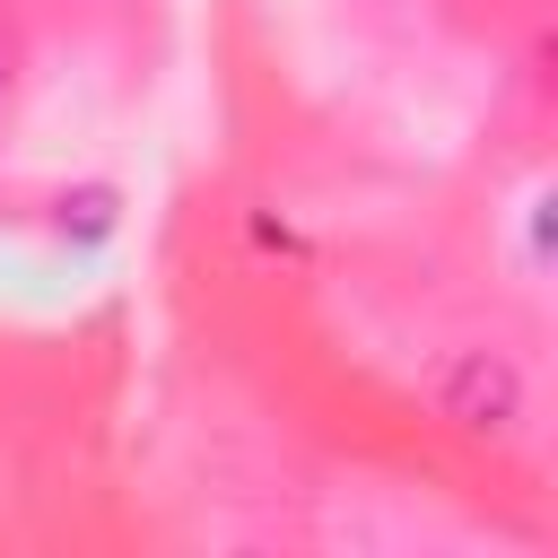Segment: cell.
Listing matches in <instances>:
<instances>
[{"instance_id": "cell-1", "label": "cell", "mask_w": 558, "mask_h": 558, "mask_svg": "<svg viewBox=\"0 0 558 558\" xmlns=\"http://www.w3.org/2000/svg\"><path fill=\"white\" fill-rule=\"evenodd\" d=\"M427 410L453 427V436H480V445H514L532 427V375L488 349V340H453L436 366H427Z\"/></svg>"}, {"instance_id": "cell-2", "label": "cell", "mask_w": 558, "mask_h": 558, "mask_svg": "<svg viewBox=\"0 0 558 558\" xmlns=\"http://www.w3.org/2000/svg\"><path fill=\"white\" fill-rule=\"evenodd\" d=\"M113 227H122V192L113 183H78V192L52 201V235H70V244H105Z\"/></svg>"}, {"instance_id": "cell-3", "label": "cell", "mask_w": 558, "mask_h": 558, "mask_svg": "<svg viewBox=\"0 0 558 558\" xmlns=\"http://www.w3.org/2000/svg\"><path fill=\"white\" fill-rule=\"evenodd\" d=\"M244 235H253V253H279V262H305V235H296L288 218H270V209H253V218H244Z\"/></svg>"}, {"instance_id": "cell-4", "label": "cell", "mask_w": 558, "mask_h": 558, "mask_svg": "<svg viewBox=\"0 0 558 558\" xmlns=\"http://www.w3.org/2000/svg\"><path fill=\"white\" fill-rule=\"evenodd\" d=\"M17 61H26V52H17V26H9V17H0V105H9V96H17Z\"/></svg>"}]
</instances>
